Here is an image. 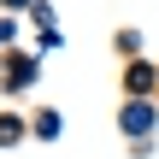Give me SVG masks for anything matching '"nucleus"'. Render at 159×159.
Returning <instances> with one entry per match:
<instances>
[{"instance_id":"f257e3e1","label":"nucleus","mask_w":159,"mask_h":159,"mask_svg":"<svg viewBox=\"0 0 159 159\" xmlns=\"http://www.w3.org/2000/svg\"><path fill=\"white\" fill-rule=\"evenodd\" d=\"M124 124H130V130H153V112H148V106H130Z\"/></svg>"}]
</instances>
